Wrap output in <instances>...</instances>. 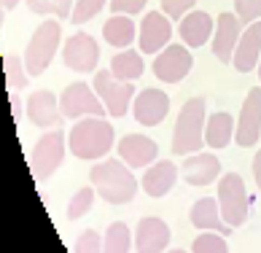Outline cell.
Listing matches in <instances>:
<instances>
[{"label": "cell", "instance_id": "cell-3", "mask_svg": "<svg viewBox=\"0 0 261 253\" xmlns=\"http://www.w3.org/2000/svg\"><path fill=\"white\" fill-rule=\"evenodd\" d=\"M205 100L202 97H191L178 113L175 130H172V154L178 157H189V154H199L205 145Z\"/></svg>", "mask_w": 261, "mask_h": 253}, {"label": "cell", "instance_id": "cell-7", "mask_svg": "<svg viewBox=\"0 0 261 253\" xmlns=\"http://www.w3.org/2000/svg\"><path fill=\"white\" fill-rule=\"evenodd\" d=\"M94 92L100 94L102 105L108 108V116L121 119L127 116L132 108V97H135V86L127 81H119L111 70H97L94 73Z\"/></svg>", "mask_w": 261, "mask_h": 253}, {"label": "cell", "instance_id": "cell-40", "mask_svg": "<svg viewBox=\"0 0 261 253\" xmlns=\"http://www.w3.org/2000/svg\"><path fill=\"white\" fill-rule=\"evenodd\" d=\"M167 253H186V250H178V248H175V250H167Z\"/></svg>", "mask_w": 261, "mask_h": 253}, {"label": "cell", "instance_id": "cell-29", "mask_svg": "<svg viewBox=\"0 0 261 253\" xmlns=\"http://www.w3.org/2000/svg\"><path fill=\"white\" fill-rule=\"evenodd\" d=\"M191 253H229V245L221 232H199L191 245Z\"/></svg>", "mask_w": 261, "mask_h": 253}, {"label": "cell", "instance_id": "cell-10", "mask_svg": "<svg viewBox=\"0 0 261 253\" xmlns=\"http://www.w3.org/2000/svg\"><path fill=\"white\" fill-rule=\"evenodd\" d=\"M62 62L75 73H92L100 62V46L89 33H75L62 48Z\"/></svg>", "mask_w": 261, "mask_h": 253}, {"label": "cell", "instance_id": "cell-38", "mask_svg": "<svg viewBox=\"0 0 261 253\" xmlns=\"http://www.w3.org/2000/svg\"><path fill=\"white\" fill-rule=\"evenodd\" d=\"M16 3H19V0H3V8H6V11H11V8H16Z\"/></svg>", "mask_w": 261, "mask_h": 253}, {"label": "cell", "instance_id": "cell-20", "mask_svg": "<svg viewBox=\"0 0 261 253\" xmlns=\"http://www.w3.org/2000/svg\"><path fill=\"white\" fill-rule=\"evenodd\" d=\"M178 33H180V38H183L186 46L199 48V46H205L213 38V33H216V22H213L210 14H205V11H189L186 16L180 19Z\"/></svg>", "mask_w": 261, "mask_h": 253}, {"label": "cell", "instance_id": "cell-33", "mask_svg": "<svg viewBox=\"0 0 261 253\" xmlns=\"http://www.w3.org/2000/svg\"><path fill=\"white\" fill-rule=\"evenodd\" d=\"M234 14L240 16V22H256L261 16V0H234Z\"/></svg>", "mask_w": 261, "mask_h": 253}, {"label": "cell", "instance_id": "cell-14", "mask_svg": "<svg viewBox=\"0 0 261 253\" xmlns=\"http://www.w3.org/2000/svg\"><path fill=\"white\" fill-rule=\"evenodd\" d=\"M27 119L41 130H57L62 121V111H60V100L49 92V89H35L27 97Z\"/></svg>", "mask_w": 261, "mask_h": 253}, {"label": "cell", "instance_id": "cell-13", "mask_svg": "<svg viewBox=\"0 0 261 253\" xmlns=\"http://www.w3.org/2000/svg\"><path fill=\"white\" fill-rule=\"evenodd\" d=\"M240 35H243V22H240L237 14L224 11V14L216 19V33H213V54H216L224 65H231V60H234V48L240 43Z\"/></svg>", "mask_w": 261, "mask_h": 253}, {"label": "cell", "instance_id": "cell-12", "mask_svg": "<svg viewBox=\"0 0 261 253\" xmlns=\"http://www.w3.org/2000/svg\"><path fill=\"white\" fill-rule=\"evenodd\" d=\"M140 52L143 54H159L162 48L170 46V38H172V24H170V16L164 11H148L140 22Z\"/></svg>", "mask_w": 261, "mask_h": 253}, {"label": "cell", "instance_id": "cell-16", "mask_svg": "<svg viewBox=\"0 0 261 253\" xmlns=\"http://www.w3.org/2000/svg\"><path fill=\"white\" fill-rule=\"evenodd\" d=\"M258 60H261V22L256 19V22H250L248 30L240 35V43L234 48L231 65H234L237 73H250L253 67H258Z\"/></svg>", "mask_w": 261, "mask_h": 253}, {"label": "cell", "instance_id": "cell-30", "mask_svg": "<svg viewBox=\"0 0 261 253\" xmlns=\"http://www.w3.org/2000/svg\"><path fill=\"white\" fill-rule=\"evenodd\" d=\"M94 197H97V191H94V186H84L73 194V199H70V205H67V216L70 218H81L86 216V213L92 210L94 205Z\"/></svg>", "mask_w": 261, "mask_h": 253}, {"label": "cell", "instance_id": "cell-28", "mask_svg": "<svg viewBox=\"0 0 261 253\" xmlns=\"http://www.w3.org/2000/svg\"><path fill=\"white\" fill-rule=\"evenodd\" d=\"M27 79H30V73L24 67V60H19L16 54H8L6 57V86H11V92L24 89Z\"/></svg>", "mask_w": 261, "mask_h": 253}, {"label": "cell", "instance_id": "cell-34", "mask_svg": "<svg viewBox=\"0 0 261 253\" xmlns=\"http://www.w3.org/2000/svg\"><path fill=\"white\" fill-rule=\"evenodd\" d=\"M194 3L197 0H162V11L167 14L170 19H178L180 22V19L194 8Z\"/></svg>", "mask_w": 261, "mask_h": 253}, {"label": "cell", "instance_id": "cell-31", "mask_svg": "<svg viewBox=\"0 0 261 253\" xmlns=\"http://www.w3.org/2000/svg\"><path fill=\"white\" fill-rule=\"evenodd\" d=\"M105 3H111V0H75V6H73V22L75 24H84V22H89L92 16H97L102 11V6Z\"/></svg>", "mask_w": 261, "mask_h": 253}, {"label": "cell", "instance_id": "cell-4", "mask_svg": "<svg viewBox=\"0 0 261 253\" xmlns=\"http://www.w3.org/2000/svg\"><path fill=\"white\" fill-rule=\"evenodd\" d=\"M60 22H41L35 27L30 43L24 48V67L30 75H41L46 67L51 65L57 46H60Z\"/></svg>", "mask_w": 261, "mask_h": 253}, {"label": "cell", "instance_id": "cell-8", "mask_svg": "<svg viewBox=\"0 0 261 253\" xmlns=\"http://www.w3.org/2000/svg\"><path fill=\"white\" fill-rule=\"evenodd\" d=\"M62 159H65V132H60V130L46 132L43 138L35 143L33 157H30L35 181H49L57 172V167L62 164Z\"/></svg>", "mask_w": 261, "mask_h": 253}, {"label": "cell", "instance_id": "cell-18", "mask_svg": "<svg viewBox=\"0 0 261 253\" xmlns=\"http://www.w3.org/2000/svg\"><path fill=\"white\" fill-rule=\"evenodd\" d=\"M170 242V226L162 218H140L135 232V248L138 253H164Z\"/></svg>", "mask_w": 261, "mask_h": 253}, {"label": "cell", "instance_id": "cell-19", "mask_svg": "<svg viewBox=\"0 0 261 253\" xmlns=\"http://www.w3.org/2000/svg\"><path fill=\"white\" fill-rule=\"evenodd\" d=\"M159 145L153 143L148 135H124L119 140V157L129 164V167H148L156 162Z\"/></svg>", "mask_w": 261, "mask_h": 253}, {"label": "cell", "instance_id": "cell-27", "mask_svg": "<svg viewBox=\"0 0 261 253\" xmlns=\"http://www.w3.org/2000/svg\"><path fill=\"white\" fill-rule=\"evenodd\" d=\"M27 8L38 16H57V19L73 16L70 0H27Z\"/></svg>", "mask_w": 261, "mask_h": 253}, {"label": "cell", "instance_id": "cell-2", "mask_svg": "<svg viewBox=\"0 0 261 253\" xmlns=\"http://www.w3.org/2000/svg\"><path fill=\"white\" fill-rule=\"evenodd\" d=\"M113 140H116V132L113 127L100 119V116H86V119H79L75 127L70 130V154L79 159H105L108 154L113 151Z\"/></svg>", "mask_w": 261, "mask_h": 253}, {"label": "cell", "instance_id": "cell-5", "mask_svg": "<svg viewBox=\"0 0 261 253\" xmlns=\"http://www.w3.org/2000/svg\"><path fill=\"white\" fill-rule=\"evenodd\" d=\"M218 205H221V216L231 229L243 226L248 221V191L245 183L237 172H226L218 183Z\"/></svg>", "mask_w": 261, "mask_h": 253}, {"label": "cell", "instance_id": "cell-17", "mask_svg": "<svg viewBox=\"0 0 261 253\" xmlns=\"http://www.w3.org/2000/svg\"><path fill=\"white\" fill-rule=\"evenodd\" d=\"M221 175V162L216 154H189L186 159H183V178H186V183H191V186H207V183L218 181Z\"/></svg>", "mask_w": 261, "mask_h": 253}, {"label": "cell", "instance_id": "cell-1", "mask_svg": "<svg viewBox=\"0 0 261 253\" xmlns=\"http://www.w3.org/2000/svg\"><path fill=\"white\" fill-rule=\"evenodd\" d=\"M92 186L108 205H127L138 194V181L124 159H102L92 167Z\"/></svg>", "mask_w": 261, "mask_h": 253}, {"label": "cell", "instance_id": "cell-24", "mask_svg": "<svg viewBox=\"0 0 261 253\" xmlns=\"http://www.w3.org/2000/svg\"><path fill=\"white\" fill-rule=\"evenodd\" d=\"M234 130L237 127H234L231 113L218 111V113H213L207 119V124H205V143L210 145V148H226Z\"/></svg>", "mask_w": 261, "mask_h": 253}, {"label": "cell", "instance_id": "cell-39", "mask_svg": "<svg viewBox=\"0 0 261 253\" xmlns=\"http://www.w3.org/2000/svg\"><path fill=\"white\" fill-rule=\"evenodd\" d=\"M256 70H258V81H261V60H258V67H256Z\"/></svg>", "mask_w": 261, "mask_h": 253}, {"label": "cell", "instance_id": "cell-11", "mask_svg": "<svg viewBox=\"0 0 261 253\" xmlns=\"http://www.w3.org/2000/svg\"><path fill=\"white\" fill-rule=\"evenodd\" d=\"M258 138H261V89L253 86L245 97L243 108H240L234 140L240 148H253L258 143Z\"/></svg>", "mask_w": 261, "mask_h": 253}, {"label": "cell", "instance_id": "cell-36", "mask_svg": "<svg viewBox=\"0 0 261 253\" xmlns=\"http://www.w3.org/2000/svg\"><path fill=\"white\" fill-rule=\"evenodd\" d=\"M253 178H256V186L261 189V151H256L253 157Z\"/></svg>", "mask_w": 261, "mask_h": 253}, {"label": "cell", "instance_id": "cell-9", "mask_svg": "<svg viewBox=\"0 0 261 253\" xmlns=\"http://www.w3.org/2000/svg\"><path fill=\"white\" fill-rule=\"evenodd\" d=\"M191 65H194V60H191V52L186 46L180 43H170L167 48H162V52L156 54V60H153V75H156L159 81L164 84H178L180 79H186Z\"/></svg>", "mask_w": 261, "mask_h": 253}, {"label": "cell", "instance_id": "cell-15", "mask_svg": "<svg viewBox=\"0 0 261 253\" xmlns=\"http://www.w3.org/2000/svg\"><path fill=\"white\" fill-rule=\"evenodd\" d=\"M167 111H170V97L162 89H143L138 97H135V105H132L135 121L143 124V127L162 124Z\"/></svg>", "mask_w": 261, "mask_h": 253}, {"label": "cell", "instance_id": "cell-6", "mask_svg": "<svg viewBox=\"0 0 261 253\" xmlns=\"http://www.w3.org/2000/svg\"><path fill=\"white\" fill-rule=\"evenodd\" d=\"M60 111L65 119H86V116H100L102 119L108 113L100 94L92 92V86L81 84V81L65 86V92L60 94Z\"/></svg>", "mask_w": 261, "mask_h": 253}, {"label": "cell", "instance_id": "cell-25", "mask_svg": "<svg viewBox=\"0 0 261 253\" xmlns=\"http://www.w3.org/2000/svg\"><path fill=\"white\" fill-rule=\"evenodd\" d=\"M143 70H146V67H143V57L138 52H132V48H121V52L111 60V73L119 81L132 84L143 75Z\"/></svg>", "mask_w": 261, "mask_h": 253}, {"label": "cell", "instance_id": "cell-23", "mask_svg": "<svg viewBox=\"0 0 261 253\" xmlns=\"http://www.w3.org/2000/svg\"><path fill=\"white\" fill-rule=\"evenodd\" d=\"M102 38L113 48H129L135 43V19L127 14H113L102 24Z\"/></svg>", "mask_w": 261, "mask_h": 253}, {"label": "cell", "instance_id": "cell-22", "mask_svg": "<svg viewBox=\"0 0 261 253\" xmlns=\"http://www.w3.org/2000/svg\"><path fill=\"white\" fill-rule=\"evenodd\" d=\"M175 181H178V167L172 162L162 159V162L151 164V167L146 170V175H143V189H146L148 197L159 199L175 186Z\"/></svg>", "mask_w": 261, "mask_h": 253}, {"label": "cell", "instance_id": "cell-26", "mask_svg": "<svg viewBox=\"0 0 261 253\" xmlns=\"http://www.w3.org/2000/svg\"><path fill=\"white\" fill-rule=\"evenodd\" d=\"M129 248H132L129 226L124 221L111 223L105 237H102V253H129Z\"/></svg>", "mask_w": 261, "mask_h": 253}, {"label": "cell", "instance_id": "cell-32", "mask_svg": "<svg viewBox=\"0 0 261 253\" xmlns=\"http://www.w3.org/2000/svg\"><path fill=\"white\" fill-rule=\"evenodd\" d=\"M75 253H102V237L94 229H86L75 240Z\"/></svg>", "mask_w": 261, "mask_h": 253}, {"label": "cell", "instance_id": "cell-35", "mask_svg": "<svg viewBox=\"0 0 261 253\" xmlns=\"http://www.w3.org/2000/svg\"><path fill=\"white\" fill-rule=\"evenodd\" d=\"M146 0H111V11L113 14H127V16H135L143 11Z\"/></svg>", "mask_w": 261, "mask_h": 253}, {"label": "cell", "instance_id": "cell-37", "mask_svg": "<svg viewBox=\"0 0 261 253\" xmlns=\"http://www.w3.org/2000/svg\"><path fill=\"white\" fill-rule=\"evenodd\" d=\"M11 108H14V119H19V113H22V105H19V100H16L14 92H11Z\"/></svg>", "mask_w": 261, "mask_h": 253}, {"label": "cell", "instance_id": "cell-21", "mask_svg": "<svg viewBox=\"0 0 261 253\" xmlns=\"http://www.w3.org/2000/svg\"><path fill=\"white\" fill-rule=\"evenodd\" d=\"M191 223L199 232H221L224 237L231 235V226L224 221V216L218 210V199H213V197H205L191 205Z\"/></svg>", "mask_w": 261, "mask_h": 253}]
</instances>
